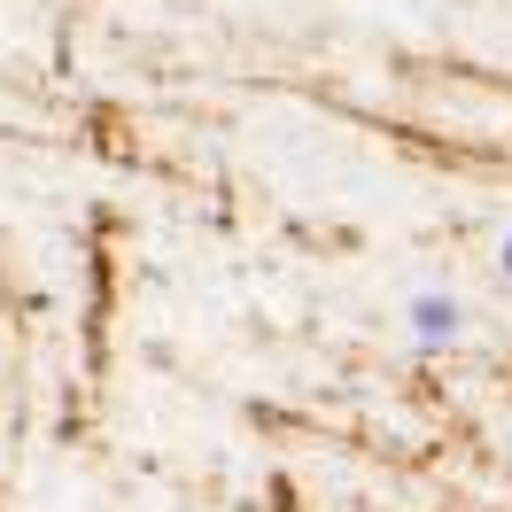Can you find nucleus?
I'll list each match as a JSON object with an SVG mask.
<instances>
[{
	"label": "nucleus",
	"mask_w": 512,
	"mask_h": 512,
	"mask_svg": "<svg viewBox=\"0 0 512 512\" xmlns=\"http://www.w3.org/2000/svg\"><path fill=\"white\" fill-rule=\"evenodd\" d=\"M497 272L512 280V225H505V241H497Z\"/></svg>",
	"instance_id": "2"
},
{
	"label": "nucleus",
	"mask_w": 512,
	"mask_h": 512,
	"mask_svg": "<svg viewBox=\"0 0 512 512\" xmlns=\"http://www.w3.org/2000/svg\"><path fill=\"white\" fill-rule=\"evenodd\" d=\"M404 334H412V350H450L466 334V303L443 288H412L404 295Z\"/></svg>",
	"instance_id": "1"
}]
</instances>
